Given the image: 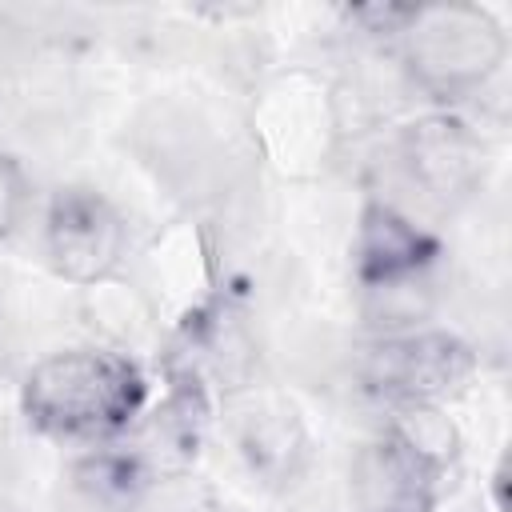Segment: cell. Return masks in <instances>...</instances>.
I'll return each instance as SVG.
<instances>
[{"mask_svg":"<svg viewBox=\"0 0 512 512\" xmlns=\"http://www.w3.org/2000/svg\"><path fill=\"white\" fill-rule=\"evenodd\" d=\"M144 372L108 348H64L32 364L20 388L24 420L52 440H112L144 408Z\"/></svg>","mask_w":512,"mask_h":512,"instance_id":"1","label":"cell"},{"mask_svg":"<svg viewBox=\"0 0 512 512\" xmlns=\"http://www.w3.org/2000/svg\"><path fill=\"white\" fill-rule=\"evenodd\" d=\"M404 60L420 88L436 96L476 92L508 52L504 28L476 4H432L404 12Z\"/></svg>","mask_w":512,"mask_h":512,"instance_id":"2","label":"cell"},{"mask_svg":"<svg viewBox=\"0 0 512 512\" xmlns=\"http://www.w3.org/2000/svg\"><path fill=\"white\" fill-rule=\"evenodd\" d=\"M476 372V352L444 328H408L376 336L356 356L360 388L396 412L440 408L456 400Z\"/></svg>","mask_w":512,"mask_h":512,"instance_id":"3","label":"cell"},{"mask_svg":"<svg viewBox=\"0 0 512 512\" xmlns=\"http://www.w3.org/2000/svg\"><path fill=\"white\" fill-rule=\"evenodd\" d=\"M444 452L404 424L380 428L348 460L352 512H436Z\"/></svg>","mask_w":512,"mask_h":512,"instance_id":"4","label":"cell"},{"mask_svg":"<svg viewBox=\"0 0 512 512\" xmlns=\"http://www.w3.org/2000/svg\"><path fill=\"white\" fill-rule=\"evenodd\" d=\"M128 228L120 212L84 184H68L52 196L44 220V256L56 276L72 284H96L124 260Z\"/></svg>","mask_w":512,"mask_h":512,"instance_id":"5","label":"cell"},{"mask_svg":"<svg viewBox=\"0 0 512 512\" xmlns=\"http://www.w3.org/2000/svg\"><path fill=\"white\" fill-rule=\"evenodd\" d=\"M396 160L408 188H416L432 208H456L476 188L484 168L480 140L456 116H428L408 124L400 132Z\"/></svg>","mask_w":512,"mask_h":512,"instance_id":"6","label":"cell"},{"mask_svg":"<svg viewBox=\"0 0 512 512\" xmlns=\"http://www.w3.org/2000/svg\"><path fill=\"white\" fill-rule=\"evenodd\" d=\"M436 256V240L392 204H368L356 236V272L368 288H392Z\"/></svg>","mask_w":512,"mask_h":512,"instance_id":"7","label":"cell"},{"mask_svg":"<svg viewBox=\"0 0 512 512\" xmlns=\"http://www.w3.org/2000/svg\"><path fill=\"white\" fill-rule=\"evenodd\" d=\"M124 512H220V500L212 484L192 472H156L128 492Z\"/></svg>","mask_w":512,"mask_h":512,"instance_id":"8","label":"cell"},{"mask_svg":"<svg viewBox=\"0 0 512 512\" xmlns=\"http://www.w3.org/2000/svg\"><path fill=\"white\" fill-rule=\"evenodd\" d=\"M24 204H28V180H24L20 164L0 148V240L16 232Z\"/></svg>","mask_w":512,"mask_h":512,"instance_id":"9","label":"cell"}]
</instances>
